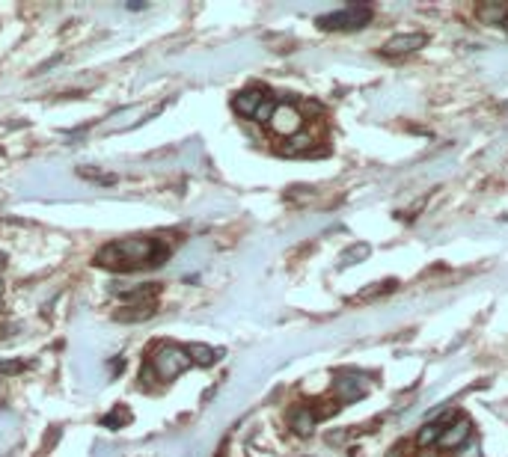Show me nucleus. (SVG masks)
<instances>
[{"instance_id": "f03ea898", "label": "nucleus", "mask_w": 508, "mask_h": 457, "mask_svg": "<svg viewBox=\"0 0 508 457\" xmlns=\"http://www.w3.org/2000/svg\"><path fill=\"white\" fill-rule=\"evenodd\" d=\"M194 362L188 357V350L166 342V345H158L155 350L149 353V371H155L158 380H176L179 375H184Z\"/></svg>"}, {"instance_id": "dca6fc26", "label": "nucleus", "mask_w": 508, "mask_h": 457, "mask_svg": "<svg viewBox=\"0 0 508 457\" xmlns=\"http://www.w3.org/2000/svg\"><path fill=\"white\" fill-rule=\"evenodd\" d=\"M416 457H437L434 451H416Z\"/></svg>"}, {"instance_id": "9b49d317", "label": "nucleus", "mask_w": 508, "mask_h": 457, "mask_svg": "<svg viewBox=\"0 0 508 457\" xmlns=\"http://www.w3.org/2000/svg\"><path fill=\"white\" fill-rule=\"evenodd\" d=\"M476 15L485 24H508V4H482Z\"/></svg>"}, {"instance_id": "6e6552de", "label": "nucleus", "mask_w": 508, "mask_h": 457, "mask_svg": "<svg viewBox=\"0 0 508 457\" xmlns=\"http://www.w3.org/2000/svg\"><path fill=\"white\" fill-rule=\"evenodd\" d=\"M446 421H428V425H422L419 434H416V448L419 451H428V448H437V439H440V431H443Z\"/></svg>"}, {"instance_id": "7ed1b4c3", "label": "nucleus", "mask_w": 508, "mask_h": 457, "mask_svg": "<svg viewBox=\"0 0 508 457\" xmlns=\"http://www.w3.org/2000/svg\"><path fill=\"white\" fill-rule=\"evenodd\" d=\"M371 21V6L366 4H351L345 9H336L330 15H321L318 27L321 30H360Z\"/></svg>"}, {"instance_id": "423d86ee", "label": "nucleus", "mask_w": 508, "mask_h": 457, "mask_svg": "<svg viewBox=\"0 0 508 457\" xmlns=\"http://www.w3.org/2000/svg\"><path fill=\"white\" fill-rule=\"evenodd\" d=\"M425 45H428L425 33H398V36L383 42V54L386 57H408V54H413V50L425 48Z\"/></svg>"}, {"instance_id": "39448f33", "label": "nucleus", "mask_w": 508, "mask_h": 457, "mask_svg": "<svg viewBox=\"0 0 508 457\" xmlns=\"http://www.w3.org/2000/svg\"><path fill=\"white\" fill-rule=\"evenodd\" d=\"M470 434H472L470 421L464 416H455V419H449L446 425H443V431H440L437 448L440 451H458V448H464L470 443Z\"/></svg>"}, {"instance_id": "f257e3e1", "label": "nucleus", "mask_w": 508, "mask_h": 457, "mask_svg": "<svg viewBox=\"0 0 508 457\" xmlns=\"http://www.w3.org/2000/svg\"><path fill=\"white\" fill-rule=\"evenodd\" d=\"M169 256V249L158 238H122L98 249L95 264L110 270H143L158 267Z\"/></svg>"}, {"instance_id": "f8f14e48", "label": "nucleus", "mask_w": 508, "mask_h": 457, "mask_svg": "<svg viewBox=\"0 0 508 457\" xmlns=\"http://www.w3.org/2000/svg\"><path fill=\"white\" fill-rule=\"evenodd\" d=\"M128 309H134V312H116V318L120 321H140V318H152L155 315V300L152 303H134V306H128Z\"/></svg>"}, {"instance_id": "1a4fd4ad", "label": "nucleus", "mask_w": 508, "mask_h": 457, "mask_svg": "<svg viewBox=\"0 0 508 457\" xmlns=\"http://www.w3.org/2000/svg\"><path fill=\"white\" fill-rule=\"evenodd\" d=\"M184 350H188V357H191L194 365H214L220 357H223V350H220V348L214 350L208 345H188Z\"/></svg>"}, {"instance_id": "4468645a", "label": "nucleus", "mask_w": 508, "mask_h": 457, "mask_svg": "<svg viewBox=\"0 0 508 457\" xmlns=\"http://www.w3.org/2000/svg\"><path fill=\"white\" fill-rule=\"evenodd\" d=\"M24 362H0V375H18Z\"/></svg>"}, {"instance_id": "20e7f679", "label": "nucleus", "mask_w": 508, "mask_h": 457, "mask_svg": "<svg viewBox=\"0 0 508 457\" xmlns=\"http://www.w3.org/2000/svg\"><path fill=\"white\" fill-rule=\"evenodd\" d=\"M268 128L274 131L277 137L292 140L303 131V113L295 104H277L274 113H270V119H268Z\"/></svg>"}, {"instance_id": "0eeeda50", "label": "nucleus", "mask_w": 508, "mask_h": 457, "mask_svg": "<svg viewBox=\"0 0 508 457\" xmlns=\"http://www.w3.org/2000/svg\"><path fill=\"white\" fill-rule=\"evenodd\" d=\"M268 98L270 95H265L262 90H244V92H238L232 98V107L238 110L241 116H247V119H256V113L268 104Z\"/></svg>"}, {"instance_id": "2eb2a0df", "label": "nucleus", "mask_w": 508, "mask_h": 457, "mask_svg": "<svg viewBox=\"0 0 508 457\" xmlns=\"http://www.w3.org/2000/svg\"><path fill=\"white\" fill-rule=\"evenodd\" d=\"M455 457H479V446H476V443H470L467 448H458V451H455Z\"/></svg>"}, {"instance_id": "9d476101", "label": "nucleus", "mask_w": 508, "mask_h": 457, "mask_svg": "<svg viewBox=\"0 0 508 457\" xmlns=\"http://www.w3.org/2000/svg\"><path fill=\"white\" fill-rule=\"evenodd\" d=\"M315 421H318V413L309 410V407H297V410H292V428H295L300 436H309L312 428H315Z\"/></svg>"}, {"instance_id": "ddd939ff", "label": "nucleus", "mask_w": 508, "mask_h": 457, "mask_svg": "<svg viewBox=\"0 0 508 457\" xmlns=\"http://www.w3.org/2000/svg\"><path fill=\"white\" fill-rule=\"evenodd\" d=\"M101 421H105V425H107V428H113V425H116V421H120V425H125V421H131V413H128L125 407H122V410H120V407H116V410H113L110 416H105V419H101Z\"/></svg>"}]
</instances>
